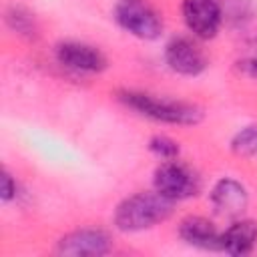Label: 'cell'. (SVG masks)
<instances>
[{
  "instance_id": "1",
  "label": "cell",
  "mask_w": 257,
  "mask_h": 257,
  "mask_svg": "<svg viewBox=\"0 0 257 257\" xmlns=\"http://www.w3.org/2000/svg\"><path fill=\"white\" fill-rule=\"evenodd\" d=\"M116 98L141 116L165 124H197L203 120V108L177 98L157 96L143 90H118Z\"/></svg>"
},
{
  "instance_id": "2",
  "label": "cell",
  "mask_w": 257,
  "mask_h": 257,
  "mask_svg": "<svg viewBox=\"0 0 257 257\" xmlns=\"http://www.w3.org/2000/svg\"><path fill=\"white\" fill-rule=\"evenodd\" d=\"M173 207L175 201L157 191H139L116 205L112 221L118 231L137 233L167 221L173 215Z\"/></svg>"
},
{
  "instance_id": "3",
  "label": "cell",
  "mask_w": 257,
  "mask_h": 257,
  "mask_svg": "<svg viewBox=\"0 0 257 257\" xmlns=\"http://www.w3.org/2000/svg\"><path fill=\"white\" fill-rule=\"evenodd\" d=\"M116 24L141 40H157L163 32L159 12L145 0H118L114 6Z\"/></svg>"
},
{
  "instance_id": "4",
  "label": "cell",
  "mask_w": 257,
  "mask_h": 257,
  "mask_svg": "<svg viewBox=\"0 0 257 257\" xmlns=\"http://www.w3.org/2000/svg\"><path fill=\"white\" fill-rule=\"evenodd\" d=\"M199 185L201 183H199V177L195 175V171L177 159L161 161L153 173L155 191L171 201H183V199L197 195Z\"/></svg>"
},
{
  "instance_id": "5",
  "label": "cell",
  "mask_w": 257,
  "mask_h": 257,
  "mask_svg": "<svg viewBox=\"0 0 257 257\" xmlns=\"http://www.w3.org/2000/svg\"><path fill=\"white\" fill-rule=\"evenodd\" d=\"M183 22L187 30L199 40L217 36L223 22V8L219 0H183Z\"/></svg>"
},
{
  "instance_id": "6",
  "label": "cell",
  "mask_w": 257,
  "mask_h": 257,
  "mask_svg": "<svg viewBox=\"0 0 257 257\" xmlns=\"http://www.w3.org/2000/svg\"><path fill=\"white\" fill-rule=\"evenodd\" d=\"M112 239L104 229L82 227L66 233L56 243V253L66 257H100L110 253Z\"/></svg>"
},
{
  "instance_id": "7",
  "label": "cell",
  "mask_w": 257,
  "mask_h": 257,
  "mask_svg": "<svg viewBox=\"0 0 257 257\" xmlns=\"http://www.w3.org/2000/svg\"><path fill=\"white\" fill-rule=\"evenodd\" d=\"M165 62L173 72L181 76H199L209 64L205 50L195 38L189 36H175L167 42Z\"/></svg>"
},
{
  "instance_id": "8",
  "label": "cell",
  "mask_w": 257,
  "mask_h": 257,
  "mask_svg": "<svg viewBox=\"0 0 257 257\" xmlns=\"http://www.w3.org/2000/svg\"><path fill=\"white\" fill-rule=\"evenodd\" d=\"M56 60L58 64H62L68 70L74 72H86V74H94V72H102L106 68V56L92 44L86 42H78V40H64L60 44H56Z\"/></svg>"
},
{
  "instance_id": "9",
  "label": "cell",
  "mask_w": 257,
  "mask_h": 257,
  "mask_svg": "<svg viewBox=\"0 0 257 257\" xmlns=\"http://www.w3.org/2000/svg\"><path fill=\"white\" fill-rule=\"evenodd\" d=\"M209 201H211L213 211L219 217L239 219V217H243V213L249 205V193L237 179L223 177L213 185V189L209 193Z\"/></svg>"
},
{
  "instance_id": "10",
  "label": "cell",
  "mask_w": 257,
  "mask_h": 257,
  "mask_svg": "<svg viewBox=\"0 0 257 257\" xmlns=\"http://www.w3.org/2000/svg\"><path fill=\"white\" fill-rule=\"evenodd\" d=\"M179 237L203 251H221V231L213 221L201 215H189L179 223Z\"/></svg>"
},
{
  "instance_id": "11",
  "label": "cell",
  "mask_w": 257,
  "mask_h": 257,
  "mask_svg": "<svg viewBox=\"0 0 257 257\" xmlns=\"http://www.w3.org/2000/svg\"><path fill=\"white\" fill-rule=\"evenodd\" d=\"M257 243V221L233 219V223L221 233V251L229 255H249Z\"/></svg>"
},
{
  "instance_id": "12",
  "label": "cell",
  "mask_w": 257,
  "mask_h": 257,
  "mask_svg": "<svg viewBox=\"0 0 257 257\" xmlns=\"http://www.w3.org/2000/svg\"><path fill=\"white\" fill-rule=\"evenodd\" d=\"M6 24L10 26V30H14L16 34L26 36V38L36 36V32H38L34 16L24 6H18V4H12L6 10Z\"/></svg>"
},
{
  "instance_id": "13",
  "label": "cell",
  "mask_w": 257,
  "mask_h": 257,
  "mask_svg": "<svg viewBox=\"0 0 257 257\" xmlns=\"http://www.w3.org/2000/svg\"><path fill=\"white\" fill-rule=\"evenodd\" d=\"M231 151L239 157L257 159V124L243 126L231 139Z\"/></svg>"
},
{
  "instance_id": "14",
  "label": "cell",
  "mask_w": 257,
  "mask_h": 257,
  "mask_svg": "<svg viewBox=\"0 0 257 257\" xmlns=\"http://www.w3.org/2000/svg\"><path fill=\"white\" fill-rule=\"evenodd\" d=\"M149 151H151L157 159H161V161L179 159V153H181L179 143L173 141V139L167 137V135H155V137H151V141H149Z\"/></svg>"
},
{
  "instance_id": "15",
  "label": "cell",
  "mask_w": 257,
  "mask_h": 257,
  "mask_svg": "<svg viewBox=\"0 0 257 257\" xmlns=\"http://www.w3.org/2000/svg\"><path fill=\"white\" fill-rule=\"evenodd\" d=\"M16 195H18V185L12 179V175L8 171H4L2 173V187H0V199H2V203H10L12 199H16Z\"/></svg>"
},
{
  "instance_id": "16",
  "label": "cell",
  "mask_w": 257,
  "mask_h": 257,
  "mask_svg": "<svg viewBox=\"0 0 257 257\" xmlns=\"http://www.w3.org/2000/svg\"><path fill=\"white\" fill-rule=\"evenodd\" d=\"M237 68H239L241 74H245L249 78H257V52L247 54L245 58H241L237 62Z\"/></svg>"
}]
</instances>
